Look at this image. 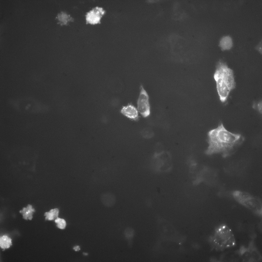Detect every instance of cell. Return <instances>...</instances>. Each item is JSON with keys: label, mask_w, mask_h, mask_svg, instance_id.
I'll return each mask as SVG.
<instances>
[{"label": "cell", "mask_w": 262, "mask_h": 262, "mask_svg": "<svg viewBox=\"0 0 262 262\" xmlns=\"http://www.w3.org/2000/svg\"><path fill=\"white\" fill-rule=\"evenodd\" d=\"M244 139L241 134L229 132L220 123L208 133L209 146L205 153L209 155L220 154L226 157L231 155L234 148Z\"/></svg>", "instance_id": "1"}, {"label": "cell", "mask_w": 262, "mask_h": 262, "mask_svg": "<svg viewBox=\"0 0 262 262\" xmlns=\"http://www.w3.org/2000/svg\"><path fill=\"white\" fill-rule=\"evenodd\" d=\"M214 78L220 100L224 103L227 100L230 92L236 87L233 71L225 62L220 61L216 64Z\"/></svg>", "instance_id": "2"}, {"label": "cell", "mask_w": 262, "mask_h": 262, "mask_svg": "<svg viewBox=\"0 0 262 262\" xmlns=\"http://www.w3.org/2000/svg\"><path fill=\"white\" fill-rule=\"evenodd\" d=\"M209 242L212 248L217 251H222L235 246L233 232L227 225L221 224L215 229Z\"/></svg>", "instance_id": "3"}, {"label": "cell", "mask_w": 262, "mask_h": 262, "mask_svg": "<svg viewBox=\"0 0 262 262\" xmlns=\"http://www.w3.org/2000/svg\"><path fill=\"white\" fill-rule=\"evenodd\" d=\"M233 195L238 202L246 207L255 212L261 211L262 203L258 198L244 191H236L233 192Z\"/></svg>", "instance_id": "4"}, {"label": "cell", "mask_w": 262, "mask_h": 262, "mask_svg": "<svg viewBox=\"0 0 262 262\" xmlns=\"http://www.w3.org/2000/svg\"><path fill=\"white\" fill-rule=\"evenodd\" d=\"M137 109L140 114L144 117L148 116L150 114V106L148 95L142 85L137 101Z\"/></svg>", "instance_id": "5"}, {"label": "cell", "mask_w": 262, "mask_h": 262, "mask_svg": "<svg viewBox=\"0 0 262 262\" xmlns=\"http://www.w3.org/2000/svg\"><path fill=\"white\" fill-rule=\"evenodd\" d=\"M105 11L101 7H96L87 12L86 15L87 23L95 24L100 23L102 16Z\"/></svg>", "instance_id": "6"}, {"label": "cell", "mask_w": 262, "mask_h": 262, "mask_svg": "<svg viewBox=\"0 0 262 262\" xmlns=\"http://www.w3.org/2000/svg\"><path fill=\"white\" fill-rule=\"evenodd\" d=\"M121 113L128 118L134 121L139 118L138 112L137 109L131 104L123 106L121 110Z\"/></svg>", "instance_id": "7"}, {"label": "cell", "mask_w": 262, "mask_h": 262, "mask_svg": "<svg viewBox=\"0 0 262 262\" xmlns=\"http://www.w3.org/2000/svg\"><path fill=\"white\" fill-rule=\"evenodd\" d=\"M35 211V209L32 206L28 204L26 207L23 208L19 212L22 215L24 219L31 220L33 218V215Z\"/></svg>", "instance_id": "8"}, {"label": "cell", "mask_w": 262, "mask_h": 262, "mask_svg": "<svg viewBox=\"0 0 262 262\" xmlns=\"http://www.w3.org/2000/svg\"><path fill=\"white\" fill-rule=\"evenodd\" d=\"M233 42L232 39L228 36H223L221 39L219 46L223 50L228 49L232 46Z\"/></svg>", "instance_id": "9"}, {"label": "cell", "mask_w": 262, "mask_h": 262, "mask_svg": "<svg viewBox=\"0 0 262 262\" xmlns=\"http://www.w3.org/2000/svg\"><path fill=\"white\" fill-rule=\"evenodd\" d=\"M12 239L6 235H4L0 237V246L4 250L9 248L12 245Z\"/></svg>", "instance_id": "10"}, {"label": "cell", "mask_w": 262, "mask_h": 262, "mask_svg": "<svg viewBox=\"0 0 262 262\" xmlns=\"http://www.w3.org/2000/svg\"><path fill=\"white\" fill-rule=\"evenodd\" d=\"M56 18L59 21V23L61 25L67 24L72 20V18L69 15L63 12L58 14Z\"/></svg>", "instance_id": "11"}, {"label": "cell", "mask_w": 262, "mask_h": 262, "mask_svg": "<svg viewBox=\"0 0 262 262\" xmlns=\"http://www.w3.org/2000/svg\"><path fill=\"white\" fill-rule=\"evenodd\" d=\"M59 210L57 208L50 210L49 211L45 212L44 215L45 219L46 220L50 221L56 219L58 216Z\"/></svg>", "instance_id": "12"}, {"label": "cell", "mask_w": 262, "mask_h": 262, "mask_svg": "<svg viewBox=\"0 0 262 262\" xmlns=\"http://www.w3.org/2000/svg\"><path fill=\"white\" fill-rule=\"evenodd\" d=\"M58 227L61 229H64L66 227V223L64 220L58 217L55 220Z\"/></svg>", "instance_id": "13"}, {"label": "cell", "mask_w": 262, "mask_h": 262, "mask_svg": "<svg viewBox=\"0 0 262 262\" xmlns=\"http://www.w3.org/2000/svg\"><path fill=\"white\" fill-rule=\"evenodd\" d=\"M134 234V231L133 229L130 228H127L125 232V235L128 238L132 237Z\"/></svg>", "instance_id": "14"}, {"label": "cell", "mask_w": 262, "mask_h": 262, "mask_svg": "<svg viewBox=\"0 0 262 262\" xmlns=\"http://www.w3.org/2000/svg\"><path fill=\"white\" fill-rule=\"evenodd\" d=\"M253 108L257 110L260 113L262 112V101H260L254 103L253 106Z\"/></svg>", "instance_id": "15"}, {"label": "cell", "mask_w": 262, "mask_h": 262, "mask_svg": "<svg viewBox=\"0 0 262 262\" xmlns=\"http://www.w3.org/2000/svg\"><path fill=\"white\" fill-rule=\"evenodd\" d=\"M73 249L75 251H78L80 249V248L79 246H77L74 247H73Z\"/></svg>", "instance_id": "16"}, {"label": "cell", "mask_w": 262, "mask_h": 262, "mask_svg": "<svg viewBox=\"0 0 262 262\" xmlns=\"http://www.w3.org/2000/svg\"><path fill=\"white\" fill-rule=\"evenodd\" d=\"M83 254H84V255H88V254L87 253H83Z\"/></svg>", "instance_id": "17"}]
</instances>
